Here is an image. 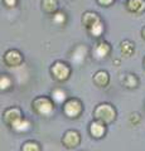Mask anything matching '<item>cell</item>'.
<instances>
[{
	"label": "cell",
	"mask_w": 145,
	"mask_h": 151,
	"mask_svg": "<svg viewBox=\"0 0 145 151\" xmlns=\"http://www.w3.org/2000/svg\"><path fill=\"white\" fill-rule=\"evenodd\" d=\"M42 9L47 14H54L58 12V0H42Z\"/></svg>",
	"instance_id": "14"
},
{
	"label": "cell",
	"mask_w": 145,
	"mask_h": 151,
	"mask_svg": "<svg viewBox=\"0 0 145 151\" xmlns=\"http://www.w3.org/2000/svg\"><path fill=\"white\" fill-rule=\"evenodd\" d=\"M81 142V135L76 130H68L64 132L62 137V144L67 149H76Z\"/></svg>",
	"instance_id": "5"
},
{
	"label": "cell",
	"mask_w": 145,
	"mask_h": 151,
	"mask_svg": "<svg viewBox=\"0 0 145 151\" xmlns=\"http://www.w3.org/2000/svg\"><path fill=\"white\" fill-rule=\"evenodd\" d=\"M86 54H87V48L85 45H78L74 48L73 53H72V62L74 64L79 65L86 58Z\"/></svg>",
	"instance_id": "12"
},
{
	"label": "cell",
	"mask_w": 145,
	"mask_h": 151,
	"mask_svg": "<svg viewBox=\"0 0 145 151\" xmlns=\"http://www.w3.org/2000/svg\"><path fill=\"white\" fill-rule=\"evenodd\" d=\"M126 9L131 14L139 15L145 12V0H126Z\"/></svg>",
	"instance_id": "9"
},
{
	"label": "cell",
	"mask_w": 145,
	"mask_h": 151,
	"mask_svg": "<svg viewBox=\"0 0 145 151\" xmlns=\"http://www.w3.org/2000/svg\"><path fill=\"white\" fill-rule=\"evenodd\" d=\"M110 50H111L110 44L107 43V42H105V40H101L95 47H93L92 54H93V57H95L96 59H102V58H105V57L109 55Z\"/></svg>",
	"instance_id": "8"
},
{
	"label": "cell",
	"mask_w": 145,
	"mask_h": 151,
	"mask_svg": "<svg viewBox=\"0 0 145 151\" xmlns=\"http://www.w3.org/2000/svg\"><path fill=\"white\" fill-rule=\"evenodd\" d=\"M144 67H145V59H144Z\"/></svg>",
	"instance_id": "26"
},
{
	"label": "cell",
	"mask_w": 145,
	"mask_h": 151,
	"mask_svg": "<svg viewBox=\"0 0 145 151\" xmlns=\"http://www.w3.org/2000/svg\"><path fill=\"white\" fill-rule=\"evenodd\" d=\"M109 82H110V77L106 70H97L95 76H93V83L97 87H106Z\"/></svg>",
	"instance_id": "13"
},
{
	"label": "cell",
	"mask_w": 145,
	"mask_h": 151,
	"mask_svg": "<svg viewBox=\"0 0 145 151\" xmlns=\"http://www.w3.org/2000/svg\"><path fill=\"white\" fill-rule=\"evenodd\" d=\"M101 19L99 17V14L95 13V12H86L82 14V18H81V22L82 24L85 25L87 29L88 28H91L93 24H96L97 22H100Z\"/></svg>",
	"instance_id": "11"
},
{
	"label": "cell",
	"mask_w": 145,
	"mask_h": 151,
	"mask_svg": "<svg viewBox=\"0 0 145 151\" xmlns=\"http://www.w3.org/2000/svg\"><path fill=\"white\" fill-rule=\"evenodd\" d=\"M50 73H52L53 78L56 81H59V82H63L68 79L69 74H71V68L69 65H67L66 63L63 62H54L50 67Z\"/></svg>",
	"instance_id": "4"
},
{
	"label": "cell",
	"mask_w": 145,
	"mask_h": 151,
	"mask_svg": "<svg viewBox=\"0 0 145 151\" xmlns=\"http://www.w3.org/2000/svg\"><path fill=\"white\" fill-rule=\"evenodd\" d=\"M32 108L38 113L40 116H44V117H49L52 113L54 112V106H53V102L49 100L48 97H37L32 102Z\"/></svg>",
	"instance_id": "2"
},
{
	"label": "cell",
	"mask_w": 145,
	"mask_h": 151,
	"mask_svg": "<svg viewBox=\"0 0 145 151\" xmlns=\"http://www.w3.org/2000/svg\"><path fill=\"white\" fill-rule=\"evenodd\" d=\"M141 37H143V39L145 40V27H144L143 29H141Z\"/></svg>",
	"instance_id": "25"
},
{
	"label": "cell",
	"mask_w": 145,
	"mask_h": 151,
	"mask_svg": "<svg viewBox=\"0 0 145 151\" xmlns=\"http://www.w3.org/2000/svg\"><path fill=\"white\" fill-rule=\"evenodd\" d=\"M82 110H83L82 103L79 100H77V98H69L63 105L64 115L69 117V119H77V117L81 115Z\"/></svg>",
	"instance_id": "3"
},
{
	"label": "cell",
	"mask_w": 145,
	"mask_h": 151,
	"mask_svg": "<svg viewBox=\"0 0 145 151\" xmlns=\"http://www.w3.org/2000/svg\"><path fill=\"white\" fill-rule=\"evenodd\" d=\"M4 3H5V5H6V6L13 8V6H15V5H17L18 0H4Z\"/></svg>",
	"instance_id": "24"
},
{
	"label": "cell",
	"mask_w": 145,
	"mask_h": 151,
	"mask_svg": "<svg viewBox=\"0 0 145 151\" xmlns=\"http://www.w3.org/2000/svg\"><path fill=\"white\" fill-rule=\"evenodd\" d=\"M52 20H53V23H54L56 25L62 27V25H64V23H66V20H67L66 14H64L63 12H57V13H54Z\"/></svg>",
	"instance_id": "20"
},
{
	"label": "cell",
	"mask_w": 145,
	"mask_h": 151,
	"mask_svg": "<svg viewBox=\"0 0 145 151\" xmlns=\"http://www.w3.org/2000/svg\"><path fill=\"white\" fill-rule=\"evenodd\" d=\"M23 119L22 117V111L18 107H12L8 108V110L4 112V121L5 124H8L9 126L15 125L18 121H20Z\"/></svg>",
	"instance_id": "7"
},
{
	"label": "cell",
	"mask_w": 145,
	"mask_h": 151,
	"mask_svg": "<svg viewBox=\"0 0 145 151\" xmlns=\"http://www.w3.org/2000/svg\"><path fill=\"white\" fill-rule=\"evenodd\" d=\"M88 33L92 35V37H101L102 35V33H104V30H105V27H104V24H102V22L100 20V22H97L96 24H93L91 28H88Z\"/></svg>",
	"instance_id": "16"
},
{
	"label": "cell",
	"mask_w": 145,
	"mask_h": 151,
	"mask_svg": "<svg viewBox=\"0 0 145 151\" xmlns=\"http://www.w3.org/2000/svg\"><path fill=\"white\" fill-rule=\"evenodd\" d=\"M106 132V127H105V124L101 121H93L91 122L90 125V134L93 136L95 139H100L102 136L105 135Z\"/></svg>",
	"instance_id": "10"
},
{
	"label": "cell",
	"mask_w": 145,
	"mask_h": 151,
	"mask_svg": "<svg viewBox=\"0 0 145 151\" xmlns=\"http://www.w3.org/2000/svg\"><path fill=\"white\" fill-rule=\"evenodd\" d=\"M123 83L126 88H135L138 86V78L135 77V74H126L124 79H123Z\"/></svg>",
	"instance_id": "18"
},
{
	"label": "cell",
	"mask_w": 145,
	"mask_h": 151,
	"mask_svg": "<svg viewBox=\"0 0 145 151\" xmlns=\"http://www.w3.org/2000/svg\"><path fill=\"white\" fill-rule=\"evenodd\" d=\"M52 98L56 103H63L66 101V92L61 88H56L52 91Z\"/></svg>",
	"instance_id": "19"
},
{
	"label": "cell",
	"mask_w": 145,
	"mask_h": 151,
	"mask_svg": "<svg viewBox=\"0 0 145 151\" xmlns=\"http://www.w3.org/2000/svg\"><path fill=\"white\" fill-rule=\"evenodd\" d=\"M12 86V79L8 74H1V78H0V88L1 91H6L8 88H10Z\"/></svg>",
	"instance_id": "22"
},
{
	"label": "cell",
	"mask_w": 145,
	"mask_h": 151,
	"mask_svg": "<svg viewBox=\"0 0 145 151\" xmlns=\"http://www.w3.org/2000/svg\"><path fill=\"white\" fill-rule=\"evenodd\" d=\"M93 117H95L97 121L104 122L105 125L111 124V122H114L116 119V110L110 103H101V105L97 106L95 108V111H93Z\"/></svg>",
	"instance_id": "1"
},
{
	"label": "cell",
	"mask_w": 145,
	"mask_h": 151,
	"mask_svg": "<svg viewBox=\"0 0 145 151\" xmlns=\"http://www.w3.org/2000/svg\"><path fill=\"white\" fill-rule=\"evenodd\" d=\"M120 50H121V54L125 55V57H131L133 53L135 52V45L133 42L130 40H124L120 45Z\"/></svg>",
	"instance_id": "15"
},
{
	"label": "cell",
	"mask_w": 145,
	"mask_h": 151,
	"mask_svg": "<svg viewBox=\"0 0 145 151\" xmlns=\"http://www.w3.org/2000/svg\"><path fill=\"white\" fill-rule=\"evenodd\" d=\"M22 151H40V145L35 141H27L23 144Z\"/></svg>",
	"instance_id": "21"
},
{
	"label": "cell",
	"mask_w": 145,
	"mask_h": 151,
	"mask_svg": "<svg viewBox=\"0 0 145 151\" xmlns=\"http://www.w3.org/2000/svg\"><path fill=\"white\" fill-rule=\"evenodd\" d=\"M30 126H32V124H30V121H28V120H25V119H22L20 121H18L15 125H13L12 127L14 130H15L17 132H25V131H28V130H30Z\"/></svg>",
	"instance_id": "17"
},
{
	"label": "cell",
	"mask_w": 145,
	"mask_h": 151,
	"mask_svg": "<svg viewBox=\"0 0 145 151\" xmlns=\"http://www.w3.org/2000/svg\"><path fill=\"white\" fill-rule=\"evenodd\" d=\"M114 1L115 0H97V3H99L100 5H102V6H110Z\"/></svg>",
	"instance_id": "23"
},
{
	"label": "cell",
	"mask_w": 145,
	"mask_h": 151,
	"mask_svg": "<svg viewBox=\"0 0 145 151\" xmlns=\"http://www.w3.org/2000/svg\"><path fill=\"white\" fill-rule=\"evenodd\" d=\"M4 62L9 67H18L23 63V55L19 50L10 49L4 54Z\"/></svg>",
	"instance_id": "6"
}]
</instances>
